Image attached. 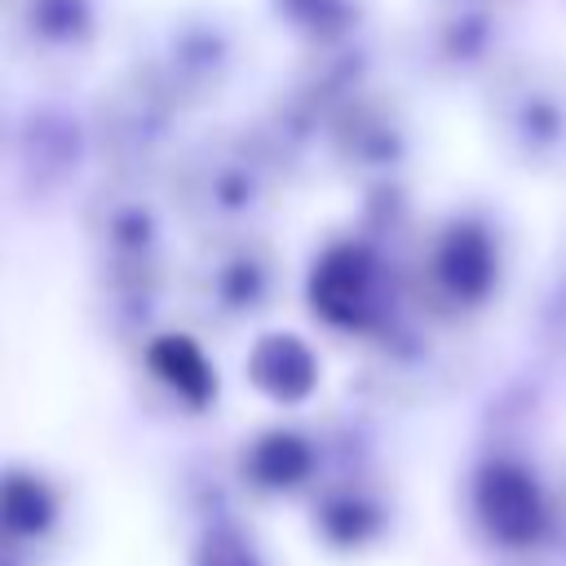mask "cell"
I'll use <instances>...</instances> for the list:
<instances>
[{"mask_svg": "<svg viewBox=\"0 0 566 566\" xmlns=\"http://www.w3.org/2000/svg\"><path fill=\"white\" fill-rule=\"evenodd\" d=\"M181 106L142 71L119 75L102 97L93 115V142L111 172L150 177V168L172 150Z\"/></svg>", "mask_w": 566, "mask_h": 566, "instance_id": "obj_5", "label": "cell"}, {"mask_svg": "<svg viewBox=\"0 0 566 566\" xmlns=\"http://www.w3.org/2000/svg\"><path fill=\"white\" fill-rule=\"evenodd\" d=\"M248 371H252V380H256L270 398H301V394H310V385H314V358H310V349H305L296 336H287V332H274V336L256 340Z\"/></svg>", "mask_w": 566, "mask_h": 566, "instance_id": "obj_11", "label": "cell"}, {"mask_svg": "<svg viewBox=\"0 0 566 566\" xmlns=\"http://www.w3.org/2000/svg\"><path fill=\"white\" fill-rule=\"evenodd\" d=\"M239 31L226 13L217 9H186L177 18H168V27L159 31V40L142 53V71L146 80H155L181 111H195L203 102H212L239 71Z\"/></svg>", "mask_w": 566, "mask_h": 566, "instance_id": "obj_4", "label": "cell"}, {"mask_svg": "<svg viewBox=\"0 0 566 566\" xmlns=\"http://www.w3.org/2000/svg\"><path fill=\"white\" fill-rule=\"evenodd\" d=\"M500 9L495 0H442L416 31V57L438 80H491L504 62L500 53Z\"/></svg>", "mask_w": 566, "mask_h": 566, "instance_id": "obj_8", "label": "cell"}, {"mask_svg": "<svg viewBox=\"0 0 566 566\" xmlns=\"http://www.w3.org/2000/svg\"><path fill=\"white\" fill-rule=\"evenodd\" d=\"M491 146L539 177H566V62L504 57L482 84Z\"/></svg>", "mask_w": 566, "mask_h": 566, "instance_id": "obj_2", "label": "cell"}, {"mask_svg": "<svg viewBox=\"0 0 566 566\" xmlns=\"http://www.w3.org/2000/svg\"><path fill=\"white\" fill-rule=\"evenodd\" d=\"M279 252L261 234L203 239L190 261L186 287L208 318H252L279 292Z\"/></svg>", "mask_w": 566, "mask_h": 566, "instance_id": "obj_6", "label": "cell"}, {"mask_svg": "<svg viewBox=\"0 0 566 566\" xmlns=\"http://www.w3.org/2000/svg\"><path fill=\"white\" fill-rule=\"evenodd\" d=\"M385 256L367 239H336L314 256L310 270V305L332 327H363L380 310Z\"/></svg>", "mask_w": 566, "mask_h": 566, "instance_id": "obj_9", "label": "cell"}, {"mask_svg": "<svg viewBox=\"0 0 566 566\" xmlns=\"http://www.w3.org/2000/svg\"><path fill=\"white\" fill-rule=\"evenodd\" d=\"M150 367H155V376L164 380V385H172L181 398H208V389H212V371H208V363H203V354L186 340V336H159L150 349Z\"/></svg>", "mask_w": 566, "mask_h": 566, "instance_id": "obj_13", "label": "cell"}, {"mask_svg": "<svg viewBox=\"0 0 566 566\" xmlns=\"http://www.w3.org/2000/svg\"><path fill=\"white\" fill-rule=\"evenodd\" d=\"M420 287L442 310H469L495 292L500 279V234L491 221L464 212L433 230L420 252Z\"/></svg>", "mask_w": 566, "mask_h": 566, "instance_id": "obj_7", "label": "cell"}, {"mask_svg": "<svg viewBox=\"0 0 566 566\" xmlns=\"http://www.w3.org/2000/svg\"><path fill=\"white\" fill-rule=\"evenodd\" d=\"M13 40H22L40 62L75 57L93 40V0H9Z\"/></svg>", "mask_w": 566, "mask_h": 566, "instance_id": "obj_10", "label": "cell"}, {"mask_svg": "<svg viewBox=\"0 0 566 566\" xmlns=\"http://www.w3.org/2000/svg\"><path fill=\"white\" fill-rule=\"evenodd\" d=\"M482 504H486L491 526H500V531H526L535 522V491L526 486V478H517L509 469H495L486 478Z\"/></svg>", "mask_w": 566, "mask_h": 566, "instance_id": "obj_14", "label": "cell"}, {"mask_svg": "<svg viewBox=\"0 0 566 566\" xmlns=\"http://www.w3.org/2000/svg\"><path fill=\"white\" fill-rule=\"evenodd\" d=\"M283 159L261 133H212L172 168V208L203 239L256 234L279 199Z\"/></svg>", "mask_w": 566, "mask_h": 566, "instance_id": "obj_1", "label": "cell"}, {"mask_svg": "<svg viewBox=\"0 0 566 566\" xmlns=\"http://www.w3.org/2000/svg\"><path fill=\"white\" fill-rule=\"evenodd\" d=\"M75 124H66L62 115H31L27 133L18 137V155H22V177H35V186L44 181H62L66 164L75 168Z\"/></svg>", "mask_w": 566, "mask_h": 566, "instance_id": "obj_12", "label": "cell"}, {"mask_svg": "<svg viewBox=\"0 0 566 566\" xmlns=\"http://www.w3.org/2000/svg\"><path fill=\"white\" fill-rule=\"evenodd\" d=\"M84 212H88L84 217L88 243L106 283L119 296L155 292L159 265H164V217H159L150 177L106 172V181L93 190Z\"/></svg>", "mask_w": 566, "mask_h": 566, "instance_id": "obj_3", "label": "cell"}]
</instances>
